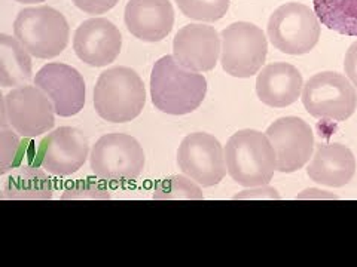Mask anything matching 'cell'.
<instances>
[{"label": "cell", "instance_id": "1", "mask_svg": "<svg viewBox=\"0 0 357 267\" xmlns=\"http://www.w3.org/2000/svg\"><path fill=\"white\" fill-rule=\"evenodd\" d=\"M206 94V77L181 65L172 55L155 63L151 73V97L153 106L164 113H192L204 102Z\"/></svg>", "mask_w": 357, "mask_h": 267}, {"label": "cell", "instance_id": "2", "mask_svg": "<svg viewBox=\"0 0 357 267\" xmlns=\"http://www.w3.org/2000/svg\"><path fill=\"white\" fill-rule=\"evenodd\" d=\"M227 171L244 187L266 186L277 171V158L266 134L243 129L234 134L225 147Z\"/></svg>", "mask_w": 357, "mask_h": 267}, {"label": "cell", "instance_id": "3", "mask_svg": "<svg viewBox=\"0 0 357 267\" xmlns=\"http://www.w3.org/2000/svg\"><path fill=\"white\" fill-rule=\"evenodd\" d=\"M144 103L146 89L132 69L114 67L100 74L94 88V107L102 119L126 124L142 113Z\"/></svg>", "mask_w": 357, "mask_h": 267}, {"label": "cell", "instance_id": "4", "mask_svg": "<svg viewBox=\"0 0 357 267\" xmlns=\"http://www.w3.org/2000/svg\"><path fill=\"white\" fill-rule=\"evenodd\" d=\"M69 24L61 13L51 6L26 8L14 22L15 39L36 58H54L69 42Z\"/></svg>", "mask_w": 357, "mask_h": 267}, {"label": "cell", "instance_id": "5", "mask_svg": "<svg viewBox=\"0 0 357 267\" xmlns=\"http://www.w3.org/2000/svg\"><path fill=\"white\" fill-rule=\"evenodd\" d=\"M268 38L274 48L284 54H308L320 39L319 18L307 5L284 3L274 10L268 21Z\"/></svg>", "mask_w": 357, "mask_h": 267}, {"label": "cell", "instance_id": "6", "mask_svg": "<svg viewBox=\"0 0 357 267\" xmlns=\"http://www.w3.org/2000/svg\"><path fill=\"white\" fill-rule=\"evenodd\" d=\"M303 104L311 116L344 122L357 108V92L349 77L337 72L317 73L303 89Z\"/></svg>", "mask_w": 357, "mask_h": 267}, {"label": "cell", "instance_id": "7", "mask_svg": "<svg viewBox=\"0 0 357 267\" xmlns=\"http://www.w3.org/2000/svg\"><path fill=\"white\" fill-rule=\"evenodd\" d=\"M144 152L140 143L127 134H107L91 152V170L102 180L128 183L136 180L144 168Z\"/></svg>", "mask_w": 357, "mask_h": 267}, {"label": "cell", "instance_id": "8", "mask_svg": "<svg viewBox=\"0 0 357 267\" xmlns=\"http://www.w3.org/2000/svg\"><path fill=\"white\" fill-rule=\"evenodd\" d=\"M54 106L42 89L31 85L15 88L2 98V127L6 122L21 137H39L55 124Z\"/></svg>", "mask_w": 357, "mask_h": 267}, {"label": "cell", "instance_id": "9", "mask_svg": "<svg viewBox=\"0 0 357 267\" xmlns=\"http://www.w3.org/2000/svg\"><path fill=\"white\" fill-rule=\"evenodd\" d=\"M222 67L234 77H252L266 60L268 42L264 31L250 22H234L222 31Z\"/></svg>", "mask_w": 357, "mask_h": 267}, {"label": "cell", "instance_id": "10", "mask_svg": "<svg viewBox=\"0 0 357 267\" xmlns=\"http://www.w3.org/2000/svg\"><path fill=\"white\" fill-rule=\"evenodd\" d=\"M177 163L183 174L204 187L219 184L227 174L225 152L219 140L206 132H194L183 138Z\"/></svg>", "mask_w": 357, "mask_h": 267}, {"label": "cell", "instance_id": "11", "mask_svg": "<svg viewBox=\"0 0 357 267\" xmlns=\"http://www.w3.org/2000/svg\"><path fill=\"white\" fill-rule=\"evenodd\" d=\"M266 137L275 152L277 171L286 174L305 166L314 149V134L311 127L295 116L277 119L268 127Z\"/></svg>", "mask_w": 357, "mask_h": 267}, {"label": "cell", "instance_id": "12", "mask_svg": "<svg viewBox=\"0 0 357 267\" xmlns=\"http://www.w3.org/2000/svg\"><path fill=\"white\" fill-rule=\"evenodd\" d=\"M35 83L48 95L55 113L61 118L77 115L85 106V81L75 67L51 63L43 65Z\"/></svg>", "mask_w": 357, "mask_h": 267}, {"label": "cell", "instance_id": "13", "mask_svg": "<svg viewBox=\"0 0 357 267\" xmlns=\"http://www.w3.org/2000/svg\"><path fill=\"white\" fill-rule=\"evenodd\" d=\"M88 141L72 127H60L40 143V163L52 175H72L79 171L88 158Z\"/></svg>", "mask_w": 357, "mask_h": 267}, {"label": "cell", "instance_id": "14", "mask_svg": "<svg viewBox=\"0 0 357 267\" xmlns=\"http://www.w3.org/2000/svg\"><path fill=\"white\" fill-rule=\"evenodd\" d=\"M222 49L219 33L206 24H188L173 40L176 61L192 72L213 70Z\"/></svg>", "mask_w": 357, "mask_h": 267}, {"label": "cell", "instance_id": "15", "mask_svg": "<svg viewBox=\"0 0 357 267\" xmlns=\"http://www.w3.org/2000/svg\"><path fill=\"white\" fill-rule=\"evenodd\" d=\"M121 47V31L106 18L86 19L75 31L73 49L88 65L105 67L114 63Z\"/></svg>", "mask_w": 357, "mask_h": 267}, {"label": "cell", "instance_id": "16", "mask_svg": "<svg viewBox=\"0 0 357 267\" xmlns=\"http://www.w3.org/2000/svg\"><path fill=\"white\" fill-rule=\"evenodd\" d=\"M124 19L132 36L144 42H160L174 26V9L170 0H130Z\"/></svg>", "mask_w": 357, "mask_h": 267}, {"label": "cell", "instance_id": "17", "mask_svg": "<svg viewBox=\"0 0 357 267\" xmlns=\"http://www.w3.org/2000/svg\"><path fill=\"white\" fill-rule=\"evenodd\" d=\"M303 85V74L295 65L273 63L259 72L256 79V94L265 106L284 108L299 98Z\"/></svg>", "mask_w": 357, "mask_h": 267}, {"label": "cell", "instance_id": "18", "mask_svg": "<svg viewBox=\"0 0 357 267\" xmlns=\"http://www.w3.org/2000/svg\"><path fill=\"white\" fill-rule=\"evenodd\" d=\"M307 174L319 184L342 187L349 184L356 174L354 154L344 144H320L307 166Z\"/></svg>", "mask_w": 357, "mask_h": 267}, {"label": "cell", "instance_id": "19", "mask_svg": "<svg viewBox=\"0 0 357 267\" xmlns=\"http://www.w3.org/2000/svg\"><path fill=\"white\" fill-rule=\"evenodd\" d=\"M52 197L50 177L38 166H18L10 172L2 187V199L47 200Z\"/></svg>", "mask_w": 357, "mask_h": 267}, {"label": "cell", "instance_id": "20", "mask_svg": "<svg viewBox=\"0 0 357 267\" xmlns=\"http://www.w3.org/2000/svg\"><path fill=\"white\" fill-rule=\"evenodd\" d=\"M31 79V60L29 51L18 39L0 35V85L13 88Z\"/></svg>", "mask_w": 357, "mask_h": 267}, {"label": "cell", "instance_id": "21", "mask_svg": "<svg viewBox=\"0 0 357 267\" xmlns=\"http://www.w3.org/2000/svg\"><path fill=\"white\" fill-rule=\"evenodd\" d=\"M312 6L321 24L357 38V0H312Z\"/></svg>", "mask_w": 357, "mask_h": 267}, {"label": "cell", "instance_id": "22", "mask_svg": "<svg viewBox=\"0 0 357 267\" xmlns=\"http://www.w3.org/2000/svg\"><path fill=\"white\" fill-rule=\"evenodd\" d=\"M153 199L156 200H201L204 199L203 192L192 181L182 175H174L160 181L155 186Z\"/></svg>", "mask_w": 357, "mask_h": 267}, {"label": "cell", "instance_id": "23", "mask_svg": "<svg viewBox=\"0 0 357 267\" xmlns=\"http://www.w3.org/2000/svg\"><path fill=\"white\" fill-rule=\"evenodd\" d=\"M176 3L188 18L215 22L227 15L231 0H176Z\"/></svg>", "mask_w": 357, "mask_h": 267}, {"label": "cell", "instance_id": "24", "mask_svg": "<svg viewBox=\"0 0 357 267\" xmlns=\"http://www.w3.org/2000/svg\"><path fill=\"white\" fill-rule=\"evenodd\" d=\"M20 150V138L13 129L2 127L0 132V174L5 175L14 168Z\"/></svg>", "mask_w": 357, "mask_h": 267}, {"label": "cell", "instance_id": "25", "mask_svg": "<svg viewBox=\"0 0 357 267\" xmlns=\"http://www.w3.org/2000/svg\"><path fill=\"white\" fill-rule=\"evenodd\" d=\"M110 195L106 191V187L102 184L94 183V181H88V180H81L76 181L72 186H69L64 191L61 199H109Z\"/></svg>", "mask_w": 357, "mask_h": 267}, {"label": "cell", "instance_id": "26", "mask_svg": "<svg viewBox=\"0 0 357 267\" xmlns=\"http://www.w3.org/2000/svg\"><path fill=\"white\" fill-rule=\"evenodd\" d=\"M72 2L89 15H100L115 8L119 0H72Z\"/></svg>", "mask_w": 357, "mask_h": 267}, {"label": "cell", "instance_id": "27", "mask_svg": "<svg viewBox=\"0 0 357 267\" xmlns=\"http://www.w3.org/2000/svg\"><path fill=\"white\" fill-rule=\"evenodd\" d=\"M344 70L347 74L349 81L353 83L354 88H357V40L350 44V48L345 52L344 60Z\"/></svg>", "mask_w": 357, "mask_h": 267}, {"label": "cell", "instance_id": "28", "mask_svg": "<svg viewBox=\"0 0 357 267\" xmlns=\"http://www.w3.org/2000/svg\"><path fill=\"white\" fill-rule=\"evenodd\" d=\"M234 199H280V195L277 193L273 187H264L262 188H253V191H245L234 196Z\"/></svg>", "mask_w": 357, "mask_h": 267}, {"label": "cell", "instance_id": "29", "mask_svg": "<svg viewBox=\"0 0 357 267\" xmlns=\"http://www.w3.org/2000/svg\"><path fill=\"white\" fill-rule=\"evenodd\" d=\"M15 2H18V3H27V5H31V3L45 2V0H15Z\"/></svg>", "mask_w": 357, "mask_h": 267}]
</instances>
